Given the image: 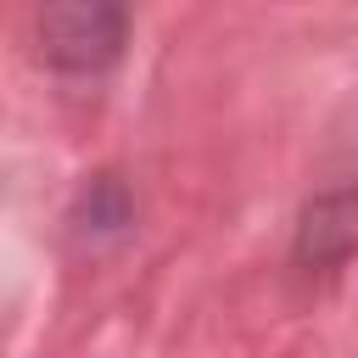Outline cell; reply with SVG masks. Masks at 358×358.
Instances as JSON below:
<instances>
[{
	"instance_id": "2",
	"label": "cell",
	"mask_w": 358,
	"mask_h": 358,
	"mask_svg": "<svg viewBox=\"0 0 358 358\" xmlns=\"http://www.w3.org/2000/svg\"><path fill=\"white\" fill-rule=\"evenodd\" d=\"M352 252H358V185H341V190L313 196V201L302 207L296 241H291L296 268L324 274V268H341Z\"/></svg>"
},
{
	"instance_id": "3",
	"label": "cell",
	"mask_w": 358,
	"mask_h": 358,
	"mask_svg": "<svg viewBox=\"0 0 358 358\" xmlns=\"http://www.w3.org/2000/svg\"><path fill=\"white\" fill-rule=\"evenodd\" d=\"M67 224H73V235H84L90 246L123 241V235L134 229V190H129L117 173H95V179L78 190Z\"/></svg>"
},
{
	"instance_id": "1",
	"label": "cell",
	"mask_w": 358,
	"mask_h": 358,
	"mask_svg": "<svg viewBox=\"0 0 358 358\" xmlns=\"http://www.w3.org/2000/svg\"><path fill=\"white\" fill-rule=\"evenodd\" d=\"M129 45V0H45L39 62L62 78H101Z\"/></svg>"
}]
</instances>
